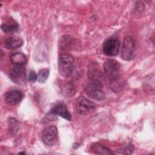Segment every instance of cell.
<instances>
[{
  "label": "cell",
  "instance_id": "1",
  "mask_svg": "<svg viewBox=\"0 0 155 155\" xmlns=\"http://www.w3.org/2000/svg\"><path fill=\"white\" fill-rule=\"evenodd\" d=\"M104 70L108 79L111 88L114 91H119L120 89L119 83L120 75V65L114 59H108L104 64Z\"/></svg>",
  "mask_w": 155,
  "mask_h": 155
},
{
  "label": "cell",
  "instance_id": "2",
  "mask_svg": "<svg viewBox=\"0 0 155 155\" xmlns=\"http://www.w3.org/2000/svg\"><path fill=\"white\" fill-rule=\"evenodd\" d=\"M85 90L87 95L94 100L103 101L105 98V94L103 90V82L89 80Z\"/></svg>",
  "mask_w": 155,
  "mask_h": 155
},
{
  "label": "cell",
  "instance_id": "3",
  "mask_svg": "<svg viewBox=\"0 0 155 155\" xmlns=\"http://www.w3.org/2000/svg\"><path fill=\"white\" fill-rule=\"evenodd\" d=\"M74 59L68 53H61L59 56L58 68L60 74L65 77H69L73 71Z\"/></svg>",
  "mask_w": 155,
  "mask_h": 155
},
{
  "label": "cell",
  "instance_id": "4",
  "mask_svg": "<svg viewBox=\"0 0 155 155\" xmlns=\"http://www.w3.org/2000/svg\"><path fill=\"white\" fill-rule=\"evenodd\" d=\"M136 50V42L133 38L126 36L122 44L120 56L125 61H131L134 58Z\"/></svg>",
  "mask_w": 155,
  "mask_h": 155
},
{
  "label": "cell",
  "instance_id": "5",
  "mask_svg": "<svg viewBox=\"0 0 155 155\" xmlns=\"http://www.w3.org/2000/svg\"><path fill=\"white\" fill-rule=\"evenodd\" d=\"M96 105L84 96H80L76 99V108L77 112L81 115H86L92 113Z\"/></svg>",
  "mask_w": 155,
  "mask_h": 155
},
{
  "label": "cell",
  "instance_id": "6",
  "mask_svg": "<svg viewBox=\"0 0 155 155\" xmlns=\"http://www.w3.org/2000/svg\"><path fill=\"white\" fill-rule=\"evenodd\" d=\"M42 140L47 146L54 145L58 140V130L54 125L46 127L42 134Z\"/></svg>",
  "mask_w": 155,
  "mask_h": 155
},
{
  "label": "cell",
  "instance_id": "7",
  "mask_svg": "<svg viewBox=\"0 0 155 155\" xmlns=\"http://www.w3.org/2000/svg\"><path fill=\"white\" fill-rule=\"evenodd\" d=\"M120 42L117 39H107L103 44V52L108 56H115L118 54Z\"/></svg>",
  "mask_w": 155,
  "mask_h": 155
},
{
  "label": "cell",
  "instance_id": "8",
  "mask_svg": "<svg viewBox=\"0 0 155 155\" xmlns=\"http://www.w3.org/2000/svg\"><path fill=\"white\" fill-rule=\"evenodd\" d=\"M49 113L53 115H58L66 120H71V115L66 105V104L61 101L57 102L53 106Z\"/></svg>",
  "mask_w": 155,
  "mask_h": 155
},
{
  "label": "cell",
  "instance_id": "9",
  "mask_svg": "<svg viewBox=\"0 0 155 155\" xmlns=\"http://www.w3.org/2000/svg\"><path fill=\"white\" fill-rule=\"evenodd\" d=\"M11 80L18 85L25 84L26 81L25 70L23 66H16L10 73Z\"/></svg>",
  "mask_w": 155,
  "mask_h": 155
},
{
  "label": "cell",
  "instance_id": "10",
  "mask_svg": "<svg viewBox=\"0 0 155 155\" xmlns=\"http://www.w3.org/2000/svg\"><path fill=\"white\" fill-rule=\"evenodd\" d=\"M23 98L22 93L18 90H11L4 94L5 102L11 105L18 104Z\"/></svg>",
  "mask_w": 155,
  "mask_h": 155
},
{
  "label": "cell",
  "instance_id": "11",
  "mask_svg": "<svg viewBox=\"0 0 155 155\" xmlns=\"http://www.w3.org/2000/svg\"><path fill=\"white\" fill-rule=\"evenodd\" d=\"M23 41L19 36H13L7 38L4 41V46L7 49H15L21 47Z\"/></svg>",
  "mask_w": 155,
  "mask_h": 155
},
{
  "label": "cell",
  "instance_id": "12",
  "mask_svg": "<svg viewBox=\"0 0 155 155\" xmlns=\"http://www.w3.org/2000/svg\"><path fill=\"white\" fill-rule=\"evenodd\" d=\"M9 59L11 63L16 66H23L27 62L25 56L20 52L13 53L9 56Z\"/></svg>",
  "mask_w": 155,
  "mask_h": 155
},
{
  "label": "cell",
  "instance_id": "13",
  "mask_svg": "<svg viewBox=\"0 0 155 155\" xmlns=\"http://www.w3.org/2000/svg\"><path fill=\"white\" fill-rule=\"evenodd\" d=\"M1 28L3 31L5 33H10L16 31L19 28V26L15 20L12 18H9L2 24Z\"/></svg>",
  "mask_w": 155,
  "mask_h": 155
},
{
  "label": "cell",
  "instance_id": "14",
  "mask_svg": "<svg viewBox=\"0 0 155 155\" xmlns=\"http://www.w3.org/2000/svg\"><path fill=\"white\" fill-rule=\"evenodd\" d=\"M91 148L92 151L97 154H114V153L108 147L99 143H94L91 144Z\"/></svg>",
  "mask_w": 155,
  "mask_h": 155
},
{
  "label": "cell",
  "instance_id": "15",
  "mask_svg": "<svg viewBox=\"0 0 155 155\" xmlns=\"http://www.w3.org/2000/svg\"><path fill=\"white\" fill-rule=\"evenodd\" d=\"M61 93L65 96L70 97L76 93V89L74 85L70 82L63 83L61 86Z\"/></svg>",
  "mask_w": 155,
  "mask_h": 155
},
{
  "label": "cell",
  "instance_id": "16",
  "mask_svg": "<svg viewBox=\"0 0 155 155\" xmlns=\"http://www.w3.org/2000/svg\"><path fill=\"white\" fill-rule=\"evenodd\" d=\"M19 128V121L14 118L10 117L8 120V129L9 133L12 135H15Z\"/></svg>",
  "mask_w": 155,
  "mask_h": 155
},
{
  "label": "cell",
  "instance_id": "17",
  "mask_svg": "<svg viewBox=\"0 0 155 155\" xmlns=\"http://www.w3.org/2000/svg\"><path fill=\"white\" fill-rule=\"evenodd\" d=\"M49 76V70L47 68H43L39 70L38 74V81L41 83L45 82Z\"/></svg>",
  "mask_w": 155,
  "mask_h": 155
},
{
  "label": "cell",
  "instance_id": "18",
  "mask_svg": "<svg viewBox=\"0 0 155 155\" xmlns=\"http://www.w3.org/2000/svg\"><path fill=\"white\" fill-rule=\"evenodd\" d=\"M134 151V147L131 143H127L125 145H123L119 149L117 150L119 153L124 154H130L133 153Z\"/></svg>",
  "mask_w": 155,
  "mask_h": 155
},
{
  "label": "cell",
  "instance_id": "19",
  "mask_svg": "<svg viewBox=\"0 0 155 155\" xmlns=\"http://www.w3.org/2000/svg\"><path fill=\"white\" fill-rule=\"evenodd\" d=\"M38 79V75L36 74L35 71H31L29 76H28V80L31 82H35Z\"/></svg>",
  "mask_w": 155,
  "mask_h": 155
},
{
  "label": "cell",
  "instance_id": "20",
  "mask_svg": "<svg viewBox=\"0 0 155 155\" xmlns=\"http://www.w3.org/2000/svg\"><path fill=\"white\" fill-rule=\"evenodd\" d=\"M19 154H25V153H24V152H21V153H19Z\"/></svg>",
  "mask_w": 155,
  "mask_h": 155
}]
</instances>
